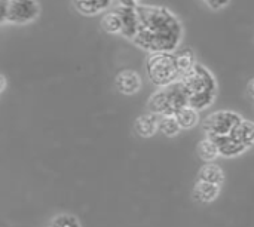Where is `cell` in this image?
I'll return each mask as SVG.
<instances>
[{
    "instance_id": "cell-1",
    "label": "cell",
    "mask_w": 254,
    "mask_h": 227,
    "mask_svg": "<svg viewBox=\"0 0 254 227\" xmlns=\"http://www.w3.org/2000/svg\"><path fill=\"white\" fill-rule=\"evenodd\" d=\"M138 13V31L134 37V43L144 51L155 52H176L183 28L177 16L164 6L140 4Z\"/></svg>"
},
{
    "instance_id": "cell-2",
    "label": "cell",
    "mask_w": 254,
    "mask_h": 227,
    "mask_svg": "<svg viewBox=\"0 0 254 227\" xmlns=\"http://www.w3.org/2000/svg\"><path fill=\"white\" fill-rule=\"evenodd\" d=\"M180 82L186 91L189 107L199 112L208 109L214 103L217 97V83L207 67L196 64L180 77Z\"/></svg>"
},
{
    "instance_id": "cell-3",
    "label": "cell",
    "mask_w": 254,
    "mask_h": 227,
    "mask_svg": "<svg viewBox=\"0 0 254 227\" xmlns=\"http://www.w3.org/2000/svg\"><path fill=\"white\" fill-rule=\"evenodd\" d=\"M188 106V95L180 80L168 86L159 88L150 95L147 101L150 113H155L158 116H176L180 110H183Z\"/></svg>"
},
{
    "instance_id": "cell-4",
    "label": "cell",
    "mask_w": 254,
    "mask_h": 227,
    "mask_svg": "<svg viewBox=\"0 0 254 227\" xmlns=\"http://www.w3.org/2000/svg\"><path fill=\"white\" fill-rule=\"evenodd\" d=\"M146 71H147L150 82L158 88L168 86V85L180 80V77H182L179 67H177L174 52L150 54L146 61Z\"/></svg>"
},
{
    "instance_id": "cell-5",
    "label": "cell",
    "mask_w": 254,
    "mask_h": 227,
    "mask_svg": "<svg viewBox=\"0 0 254 227\" xmlns=\"http://www.w3.org/2000/svg\"><path fill=\"white\" fill-rule=\"evenodd\" d=\"M1 22L27 24L37 18L39 4L36 0H0Z\"/></svg>"
},
{
    "instance_id": "cell-6",
    "label": "cell",
    "mask_w": 254,
    "mask_h": 227,
    "mask_svg": "<svg viewBox=\"0 0 254 227\" xmlns=\"http://www.w3.org/2000/svg\"><path fill=\"white\" fill-rule=\"evenodd\" d=\"M241 116L231 110H219L211 113L204 120V131L208 138L231 135L232 131L241 123Z\"/></svg>"
},
{
    "instance_id": "cell-7",
    "label": "cell",
    "mask_w": 254,
    "mask_h": 227,
    "mask_svg": "<svg viewBox=\"0 0 254 227\" xmlns=\"http://www.w3.org/2000/svg\"><path fill=\"white\" fill-rule=\"evenodd\" d=\"M116 88L125 95H134L141 89V77L134 70H124L115 77Z\"/></svg>"
},
{
    "instance_id": "cell-8",
    "label": "cell",
    "mask_w": 254,
    "mask_h": 227,
    "mask_svg": "<svg viewBox=\"0 0 254 227\" xmlns=\"http://www.w3.org/2000/svg\"><path fill=\"white\" fill-rule=\"evenodd\" d=\"M116 10H118V13L121 16V21H122L121 34L125 36L129 40H134V37L137 36V31H138L137 7H122V6H119Z\"/></svg>"
},
{
    "instance_id": "cell-9",
    "label": "cell",
    "mask_w": 254,
    "mask_h": 227,
    "mask_svg": "<svg viewBox=\"0 0 254 227\" xmlns=\"http://www.w3.org/2000/svg\"><path fill=\"white\" fill-rule=\"evenodd\" d=\"M192 195H193V199L196 202L210 204V202H214L219 198L220 186L213 184V183H207V181H202V180H198V183L193 187Z\"/></svg>"
},
{
    "instance_id": "cell-10",
    "label": "cell",
    "mask_w": 254,
    "mask_h": 227,
    "mask_svg": "<svg viewBox=\"0 0 254 227\" xmlns=\"http://www.w3.org/2000/svg\"><path fill=\"white\" fill-rule=\"evenodd\" d=\"M159 117L155 113H149V114H143L140 116L135 123H134V129L135 132L143 137V138H149L153 137L156 134V131H159Z\"/></svg>"
},
{
    "instance_id": "cell-11",
    "label": "cell",
    "mask_w": 254,
    "mask_h": 227,
    "mask_svg": "<svg viewBox=\"0 0 254 227\" xmlns=\"http://www.w3.org/2000/svg\"><path fill=\"white\" fill-rule=\"evenodd\" d=\"M113 0H73L74 9L85 15V16H94L98 15L110 7Z\"/></svg>"
},
{
    "instance_id": "cell-12",
    "label": "cell",
    "mask_w": 254,
    "mask_h": 227,
    "mask_svg": "<svg viewBox=\"0 0 254 227\" xmlns=\"http://www.w3.org/2000/svg\"><path fill=\"white\" fill-rule=\"evenodd\" d=\"M211 140H214V143L217 144L219 150H220V156H226V158H235L241 153H244L247 150L246 146H243L241 143H238L235 138H232L231 135H225V137H213Z\"/></svg>"
},
{
    "instance_id": "cell-13",
    "label": "cell",
    "mask_w": 254,
    "mask_h": 227,
    "mask_svg": "<svg viewBox=\"0 0 254 227\" xmlns=\"http://www.w3.org/2000/svg\"><path fill=\"white\" fill-rule=\"evenodd\" d=\"M232 138H235L238 143L246 146L247 149L254 144V122L250 120H241V123L232 131Z\"/></svg>"
},
{
    "instance_id": "cell-14",
    "label": "cell",
    "mask_w": 254,
    "mask_h": 227,
    "mask_svg": "<svg viewBox=\"0 0 254 227\" xmlns=\"http://www.w3.org/2000/svg\"><path fill=\"white\" fill-rule=\"evenodd\" d=\"M199 180L220 186L225 181V172H223V170L217 164H213V162L211 164H205L199 170Z\"/></svg>"
},
{
    "instance_id": "cell-15",
    "label": "cell",
    "mask_w": 254,
    "mask_h": 227,
    "mask_svg": "<svg viewBox=\"0 0 254 227\" xmlns=\"http://www.w3.org/2000/svg\"><path fill=\"white\" fill-rule=\"evenodd\" d=\"M176 54V61H177V67L180 74L183 76L185 73H188L189 70H192L198 62H196V57L195 52L190 48H183L174 52Z\"/></svg>"
},
{
    "instance_id": "cell-16",
    "label": "cell",
    "mask_w": 254,
    "mask_h": 227,
    "mask_svg": "<svg viewBox=\"0 0 254 227\" xmlns=\"http://www.w3.org/2000/svg\"><path fill=\"white\" fill-rule=\"evenodd\" d=\"M100 25L103 28V31L106 33H112V34H116L122 31V21H121V16L118 13V10H107L104 12V15L101 16L100 19Z\"/></svg>"
},
{
    "instance_id": "cell-17",
    "label": "cell",
    "mask_w": 254,
    "mask_h": 227,
    "mask_svg": "<svg viewBox=\"0 0 254 227\" xmlns=\"http://www.w3.org/2000/svg\"><path fill=\"white\" fill-rule=\"evenodd\" d=\"M196 150H198L199 158L207 164H211L213 161H216L220 156V150H219L217 144L214 143V140H211V138H205V140L199 141Z\"/></svg>"
},
{
    "instance_id": "cell-18",
    "label": "cell",
    "mask_w": 254,
    "mask_h": 227,
    "mask_svg": "<svg viewBox=\"0 0 254 227\" xmlns=\"http://www.w3.org/2000/svg\"><path fill=\"white\" fill-rule=\"evenodd\" d=\"M176 119H177V122H179L182 129H190V128L198 125L199 114H198V110H195V109L188 106V107H185L183 110H180L176 114Z\"/></svg>"
},
{
    "instance_id": "cell-19",
    "label": "cell",
    "mask_w": 254,
    "mask_h": 227,
    "mask_svg": "<svg viewBox=\"0 0 254 227\" xmlns=\"http://www.w3.org/2000/svg\"><path fill=\"white\" fill-rule=\"evenodd\" d=\"M180 125L176 116H161L159 117V132L167 137H174L180 132Z\"/></svg>"
},
{
    "instance_id": "cell-20",
    "label": "cell",
    "mask_w": 254,
    "mask_h": 227,
    "mask_svg": "<svg viewBox=\"0 0 254 227\" xmlns=\"http://www.w3.org/2000/svg\"><path fill=\"white\" fill-rule=\"evenodd\" d=\"M48 227H80L79 220L70 214H60L51 220Z\"/></svg>"
},
{
    "instance_id": "cell-21",
    "label": "cell",
    "mask_w": 254,
    "mask_h": 227,
    "mask_svg": "<svg viewBox=\"0 0 254 227\" xmlns=\"http://www.w3.org/2000/svg\"><path fill=\"white\" fill-rule=\"evenodd\" d=\"M211 10H220L229 4V0H202Z\"/></svg>"
},
{
    "instance_id": "cell-22",
    "label": "cell",
    "mask_w": 254,
    "mask_h": 227,
    "mask_svg": "<svg viewBox=\"0 0 254 227\" xmlns=\"http://www.w3.org/2000/svg\"><path fill=\"white\" fill-rule=\"evenodd\" d=\"M118 3L122 7H138L141 4V0H118Z\"/></svg>"
},
{
    "instance_id": "cell-23",
    "label": "cell",
    "mask_w": 254,
    "mask_h": 227,
    "mask_svg": "<svg viewBox=\"0 0 254 227\" xmlns=\"http://www.w3.org/2000/svg\"><path fill=\"white\" fill-rule=\"evenodd\" d=\"M247 92H249L250 97H253L254 98V79H252V80L249 82V85H247Z\"/></svg>"
},
{
    "instance_id": "cell-24",
    "label": "cell",
    "mask_w": 254,
    "mask_h": 227,
    "mask_svg": "<svg viewBox=\"0 0 254 227\" xmlns=\"http://www.w3.org/2000/svg\"><path fill=\"white\" fill-rule=\"evenodd\" d=\"M0 82H1V86H0V91L3 92V91L6 89V77H4V76H1V77H0Z\"/></svg>"
}]
</instances>
